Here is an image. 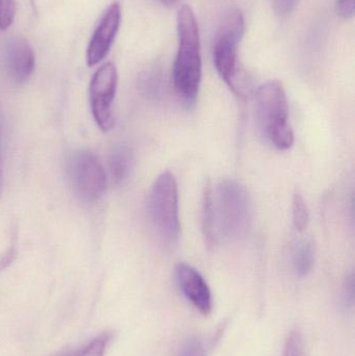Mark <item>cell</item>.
<instances>
[{"label": "cell", "instance_id": "1", "mask_svg": "<svg viewBox=\"0 0 355 356\" xmlns=\"http://www.w3.org/2000/svg\"><path fill=\"white\" fill-rule=\"evenodd\" d=\"M179 50L173 67V83L177 95L191 104L199 93L202 62L199 27L195 13L190 6H183L177 13Z\"/></svg>", "mask_w": 355, "mask_h": 356}, {"label": "cell", "instance_id": "2", "mask_svg": "<svg viewBox=\"0 0 355 356\" xmlns=\"http://www.w3.org/2000/svg\"><path fill=\"white\" fill-rule=\"evenodd\" d=\"M215 234L217 244L235 242L247 234L251 223V201L245 186L224 179L213 188Z\"/></svg>", "mask_w": 355, "mask_h": 356}, {"label": "cell", "instance_id": "3", "mask_svg": "<svg viewBox=\"0 0 355 356\" xmlns=\"http://www.w3.org/2000/svg\"><path fill=\"white\" fill-rule=\"evenodd\" d=\"M244 31L245 19L243 13L240 8H231L221 19L213 47V58L217 72L238 96H244L246 89L238 56V48Z\"/></svg>", "mask_w": 355, "mask_h": 356}, {"label": "cell", "instance_id": "4", "mask_svg": "<svg viewBox=\"0 0 355 356\" xmlns=\"http://www.w3.org/2000/svg\"><path fill=\"white\" fill-rule=\"evenodd\" d=\"M256 115L263 135L279 150L294 145L290 123L289 102L285 88L279 81H267L256 92Z\"/></svg>", "mask_w": 355, "mask_h": 356}, {"label": "cell", "instance_id": "5", "mask_svg": "<svg viewBox=\"0 0 355 356\" xmlns=\"http://www.w3.org/2000/svg\"><path fill=\"white\" fill-rule=\"evenodd\" d=\"M148 216L158 238L168 245L179 240V186L172 173L163 172L154 181L148 197Z\"/></svg>", "mask_w": 355, "mask_h": 356}, {"label": "cell", "instance_id": "6", "mask_svg": "<svg viewBox=\"0 0 355 356\" xmlns=\"http://www.w3.org/2000/svg\"><path fill=\"white\" fill-rule=\"evenodd\" d=\"M69 184L77 198L94 203L104 196L106 190V175L95 154L76 152L67 164Z\"/></svg>", "mask_w": 355, "mask_h": 356}, {"label": "cell", "instance_id": "7", "mask_svg": "<svg viewBox=\"0 0 355 356\" xmlns=\"http://www.w3.org/2000/svg\"><path fill=\"white\" fill-rule=\"evenodd\" d=\"M118 86V71L112 62L98 68L90 83V104L92 114L101 131H108L114 127L113 110Z\"/></svg>", "mask_w": 355, "mask_h": 356}, {"label": "cell", "instance_id": "8", "mask_svg": "<svg viewBox=\"0 0 355 356\" xmlns=\"http://www.w3.org/2000/svg\"><path fill=\"white\" fill-rule=\"evenodd\" d=\"M120 23V3L113 2L106 8L88 45L87 63L89 67L96 66L108 56L116 39Z\"/></svg>", "mask_w": 355, "mask_h": 356}, {"label": "cell", "instance_id": "9", "mask_svg": "<svg viewBox=\"0 0 355 356\" xmlns=\"http://www.w3.org/2000/svg\"><path fill=\"white\" fill-rule=\"evenodd\" d=\"M177 284L185 298L201 315L212 313L213 297L210 286L204 276L193 266L181 263L175 268Z\"/></svg>", "mask_w": 355, "mask_h": 356}, {"label": "cell", "instance_id": "10", "mask_svg": "<svg viewBox=\"0 0 355 356\" xmlns=\"http://www.w3.org/2000/svg\"><path fill=\"white\" fill-rule=\"evenodd\" d=\"M3 62L8 76L18 85L26 83L35 66V52L22 37H13L3 46Z\"/></svg>", "mask_w": 355, "mask_h": 356}, {"label": "cell", "instance_id": "11", "mask_svg": "<svg viewBox=\"0 0 355 356\" xmlns=\"http://www.w3.org/2000/svg\"><path fill=\"white\" fill-rule=\"evenodd\" d=\"M133 154L126 145H119L113 150L110 156V172L113 181L121 184L131 173Z\"/></svg>", "mask_w": 355, "mask_h": 356}, {"label": "cell", "instance_id": "12", "mask_svg": "<svg viewBox=\"0 0 355 356\" xmlns=\"http://www.w3.org/2000/svg\"><path fill=\"white\" fill-rule=\"evenodd\" d=\"M202 232L208 246L217 245L215 234L214 211H213V186L210 182L206 184L202 196L201 207Z\"/></svg>", "mask_w": 355, "mask_h": 356}, {"label": "cell", "instance_id": "13", "mask_svg": "<svg viewBox=\"0 0 355 356\" xmlns=\"http://www.w3.org/2000/svg\"><path fill=\"white\" fill-rule=\"evenodd\" d=\"M315 245L312 241H304L294 253L293 267L299 277H304L310 273L314 266Z\"/></svg>", "mask_w": 355, "mask_h": 356}, {"label": "cell", "instance_id": "14", "mask_svg": "<svg viewBox=\"0 0 355 356\" xmlns=\"http://www.w3.org/2000/svg\"><path fill=\"white\" fill-rule=\"evenodd\" d=\"M110 339H112V334L104 332L90 341L83 348L76 351H66L58 356H104L106 347L110 344Z\"/></svg>", "mask_w": 355, "mask_h": 356}, {"label": "cell", "instance_id": "15", "mask_svg": "<svg viewBox=\"0 0 355 356\" xmlns=\"http://www.w3.org/2000/svg\"><path fill=\"white\" fill-rule=\"evenodd\" d=\"M292 219H293L294 227L299 234H304L308 228L310 221L308 205L302 195L295 194L292 202Z\"/></svg>", "mask_w": 355, "mask_h": 356}, {"label": "cell", "instance_id": "16", "mask_svg": "<svg viewBox=\"0 0 355 356\" xmlns=\"http://www.w3.org/2000/svg\"><path fill=\"white\" fill-rule=\"evenodd\" d=\"M139 88L142 94L151 100L160 99L162 94V81L156 71H147L140 77Z\"/></svg>", "mask_w": 355, "mask_h": 356}, {"label": "cell", "instance_id": "17", "mask_svg": "<svg viewBox=\"0 0 355 356\" xmlns=\"http://www.w3.org/2000/svg\"><path fill=\"white\" fill-rule=\"evenodd\" d=\"M16 0H0V31H6L16 16Z\"/></svg>", "mask_w": 355, "mask_h": 356}, {"label": "cell", "instance_id": "18", "mask_svg": "<svg viewBox=\"0 0 355 356\" xmlns=\"http://www.w3.org/2000/svg\"><path fill=\"white\" fill-rule=\"evenodd\" d=\"M304 341L302 334L298 332H292L286 342L283 356H302Z\"/></svg>", "mask_w": 355, "mask_h": 356}, {"label": "cell", "instance_id": "19", "mask_svg": "<svg viewBox=\"0 0 355 356\" xmlns=\"http://www.w3.org/2000/svg\"><path fill=\"white\" fill-rule=\"evenodd\" d=\"M177 356H206L204 345L197 339L188 341Z\"/></svg>", "mask_w": 355, "mask_h": 356}, {"label": "cell", "instance_id": "20", "mask_svg": "<svg viewBox=\"0 0 355 356\" xmlns=\"http://www.w3.org/2000/svg\"><path fill=\"white\" fill-rule=\"evenodd\" d=\"M297 3L298 0H271L273 10L279 17H287L291 15Z\"/></svg>", "mask_w": 355, "mask_h": 356}, {"label": "cell", "instance_id": "21", "mask_svg": "<svg viewBox=\"0 0 355 356\" xmlns=\"http://www.w3.org/2000/svg\"><path fill=\"white\" fill-rule=\"evenodd\" d=\"M338 13L343 18H352L354 15L355 2L354 0H338Z\"/></svg>", "mask_w": 355, "mask_h": 356}, {"label": "cell", "instance_id": "22", "mask_svg": "<svg viewBox=\"0 0 355 356\" xmlns=\"http://www.w3.org/2000/svg\"><path fill=\"white\" fill-rule=\"evenodd\" d=\"M354 275H350L347 278L345 286V298L346 301H349L350 305L354 302Z\"/></svg>", "mask_w": 355, "mask_h": 356}, {"label": "cell", "instance_id": "23", "mask_svg": "<svg viewBox=\"0 0 355 356\" xmlns=\"http://www.w3.org/2000/svg\"><path fill=\"white\" fill-rule=\"evenodd\" d=\"M14 249H10V250H8V252H6V254L3 255V257H2L1 261H0V269H3L4 267H6V266H8V264H10V261H13V259H14Z\"/></svg>", "mask_w": 355, "mask_h": 356}, {"label": "cell", "instance_id": "24", "mask_svg": "<svg viewBox=\"0 0 355 356\" xmlns=\"http://www.w3.org/2000/svg\"><path fill=\"white\" fill-rule=\"evenodd\" d=\"M160 1L162 2V4H164V6H172L176 4L179 0H160Z\"/></svg>", "mask_w": 355, "mask_h": 356}]
</instances>
